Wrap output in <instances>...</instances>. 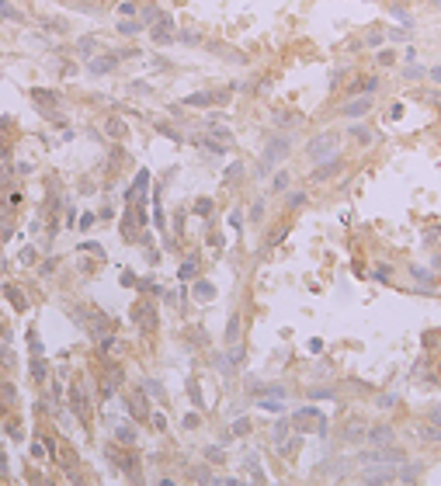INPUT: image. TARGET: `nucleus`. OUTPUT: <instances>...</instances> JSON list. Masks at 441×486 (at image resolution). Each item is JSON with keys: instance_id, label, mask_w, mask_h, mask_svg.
Listing matches in <instances>:
<instances>
[{"instance_id": "nucleus-48", "label": "nucleus", "mask_w": 441, "mask_h": 486, "mask_svg": "<svg viewBox=\"0 0 441 486\" xmlns=\"http://www.w3.org/2000/svg\"><path fill=\"white\" fill-rule=\"evenodd\" d=\"M132 90H136V94H149V90H153V87H149L146 80H136V83H132Z\"/></svg>"}, {"instance_id": "nucleus-39", "label": "nucleus", "mask_w": 441, "mask_h": 486, "mask_svg": "<svg viewBox=\"0 0 441 486\" xmlns=\"http://www.w3.org/2000/svg\"><path fill=\"white\" fill-rule=\"evenodd\" d=\"M177 42H184V45H198L202 38H198L195 31H181V35H177Z\"/></svg>"}, {"instance_id": "nucleus-34", "label": "nucleus", "mask_w": 441, "mask_h": 486, "mask_svg": "<svg viewBox=\"0 0 441 486\" xmlns=\"http://www.w3.org/2000/svg\"><path fill=\"white\" fill-rule=\"evenodd\" d=\"M136 10H139V3H132V0H125V3H118V14H122V17H132Z\"/></svg>"}, {"instance_id": "nucleus-28", "label": "nucleus", "mask_w": 441, "mask_h": 486, "mask_svg": "<svg viewBox=\"0 0 441 486\" xmlns=\"http://www.w3.org/2000/svg\"><path fill=\"white\" fill-rule=\"evenodd\" d=\"M156 132L167 136V139H174V142H181V132H177L174 125H167V122H156Z\"/></svg>"}, {"instance_id": "nucleus-26", "label": "nucleus", "mask_w": 441, "mask_h": 486, "mask_svg": "<svg viewBox=\"0 0 441 486\" xmlns=\"http://www.w3.org/2000/svg\"><path fill=\"white\" fill-rule=\"evenodd\" d=\"M386 38H389V42H410V28H389Z\"/></svg>"}, {"instance_id": "nucleus-22", "label": "nucleus", "mask_w": 441, "mask_h": 486, "mask_svg": "<svg viewBox=\"0 0 441 486\" xmlns=\"http://www.w3.org/2000/svg\"><path fill=\"white\" fill-rule=\"evenodd\" d=\"M375 63H379V66H396L400 56H396V49H379V52H375Z\"/></svg>"}, {"instance_id": "nucleus-2", "label": "nucleus", "mask_w": 441, "mask_h": 486, "mask_svg": "<svg viewBox=\"0 0 441 486\" xmlns=\"http://www.w3.org/2000/svg\"><path fill=\"white\" fill-rule=\"evenodd\" d=\"M289 149H292V139H289V136H275V139H271V142L264 146V153H261V163H257L261 174H257V177H264L275 163H282V160L289 156Z\"/></svg>"}, {"instance_id": "nucleus-14", "label": "nucleus", "mask_w": 441, "mask_h": 486, "mask_svg": "<svg viewBox=\"0 0 441 486\" xmlns=\"http://www.w3.org/2000/svg\"><path fill=\"white\" fill-rule=\"evenodd\" d=\"M400 76H403V80H410V83H417V80H428V66H424V63H417V59H414V63H403Z\"/></svg>"}, {"instance_id": "nucleus-4", "label": "nucleus", "mask_w": 441, "mask_h": 486, "mask_svg": "<svg viewBox=\"0 0 441 486\" xmlns=\"http://www.w3.org/2000/svg\"><path fill=\"white\" fill-rule=\"evenodd\" d=\"M149 42L153 45H174L177 42V28H174V17L167 10H160V17L149 24Z\"/></svg>"}, {"instance_id": "nucleus-18", "label": "nucleus", "mask_w": 441, "mask_h": 486, "mask_svg": "<svg viewBox=\"0 0 441 486\" xmlns=\"http://www.w3.org/2000/svg\"><path fill=\"white\" fill-rule=\"evenodd\" d=\"M104 129H108V136H111V139H125V136H129V125H125L122 118H108Z\"/></svg>"}, {"instance_id": "nucleus-6", "label": "nucleus", "mask_w": 441, "mask_h": 486, "mask_svg": "<svg viewBox=\"0 0 441 486\" xmlns=\"http://www.w3.org/2000/svg\"><path fill=\"white\" fill-rule=\"evenodd\" d=\"M337 170H344V160H341V156H330V160H323V163H316V167H313L309 181H313V184H323V181H330Z\"/></svg>"}, {"instance_id": "nucleus-11", "label": "nucleus", "mask_w": 441, "mask_h": 486, "mask_svg": "<svg viewBox=\"0 0 441 486\" xmlns=\"http://www.w3.org/2000/svg\"><path fill=\"white\" fill-rule=\"evenodd\" d=\"M410 97H414V101H421V104H431V108H441V87H431V90H424V87H417V90H410Z\"/></svg>"}, {"instance_id": "nucleus-35", "label": "nucleus", "mask_w": 441, "mask_h": 486, "mask_svg": "<svg viewBox=\"0 0 441 486\" xmlns=\"http://www.w3.org/2000/svg\"><path fill=\"white\" fill-rule=\"evenodd\" d=\"M386 118H389V122H400V118H403V104H400V101H396V104H389Z\"/></svg>"}, {"instance_id": "nucleus-23", "label": "nucleus", "mask_w": 441, "mask_h": 486, "mask_svg": "<svg viewBox=\"0 0 441 486\" xmlns=\"http://www.w3.org/2000/svg\"><path fill=\"white\" fill-rule=\"evenodd\" d=\"M146 24L143 21H136V17H129V21H118V35H136V31H143Z\"/></svg>"}, {"instance_id": "nucleus-41", "label": "nucleus", "mask_w": 441, "mask_h": 486, "mask_svg": "<svg viewBox=\"0 0 441 486\" xmlns=\"http://www.w3.org/2000/svg\"><path fill=\"white\" fill-rule=\"evenodd\" d=\"M205 459H209V462H222L226 455H222V448H216V445H212V448H205Z\"/></svg>"}, {"instance_id": "nucleus-13", "label": "nucleus", "mask_w": 441, "mask_h": 486, "mask_svg": "<svg viewBox=\"0 0 441 486\" xmlns=\"http://www.w3.org/2000/svg\"><path fill=\"white\" fill-rule=\"evenodd\" d=\"M348 136L355 139L358 146H372V142H375V132H372L368 125H362V122H355V125H348Z\"/></svg>"}, {"instance_id": "nucleus-3", "label": "nucleus", "mask_w": 441, "mask_h": 486, "mask_svg": "<svg viewBox=\"0 0 441 486\" xmlns=\"http://www.w3.org/2000/svg\"><path fill=\"white\" fill-rule=\"evenodd\" d=\"M337 146H341V136H337V132H323V136L309 139V146H306V156H309L313 163H323V160L337 156Z\"/></svg>"}, {"instance_id": "nucleus-19", "label": "nucleus", "mask_w": 441, "mask_h": 486, "mask_svg": "<svg viewBox=\"0 0 441 486\" xmlns=\"http://www.w3.org/2000/svg\"><path fill=\"white\" fill-rule=\"evenodd\" d=\"M195 299H198V302H212V299H216V288H212L209 281L198 278V281H195Z\"/></svg>"}, {"instance_id": "nucleus-42", "label": "nucleus", "mask_w": 441, "mask_h": 486, "mask_svg": "<svg viewBox=\"0 0 441 486\" xmlns=\"http://www.w3.org/2000/svg\"><path fill=\"white\" fill-rule=\"evenodd\" d=\"M247 431H250V420H247V417H240V420L233 424V434H247Z\"/></svg>"}, {"instance_id": "nucleus-45", "label": "nucleus", "mask_w": 441, "mask_h": 486, "mask_svg": "<svg viewBox=\"0 0 441 486\" xmlns=\"http://www.w3.org/2000/svg\"><path fill=\"white\" fill-rule=\"evenodd\" d=\"M261 215H264V202H254V205H250V219H254V222H257V219H261Z\"/></svg>"}, {"instance_id": "nucleus-16", "label": "nucleus", "mask_w": 441, "mask_h": 486, "mask_svg": "<svg viewBox=\"0 0 441 486\" xmlns=\"http://www.w3.org/2000/svg\"><path fill=\"white\" fill-rule=\"evenodd\" d=\"M389 14H393V17H396L403 28H414V14H410L403 3H396V0H393V3H389Z\"/></svg>"}, {"instance_id": "nucleus-12", "label": "nucleus", "mask_w": 441, "mask_h": 486, "mask_svg": "<svg viewBox=\"0 0 441 486\" xmlns=\"http://www.w3.org/2000/svg\"><path fill=\"white\" fill-rule=\"evenodd\" d=\"M414 431H417V438H421V441H428V445H441V427H438V424H431V420H428V424H417Z\"/></svg>"}, {"instance_id": "nucleus-47", "label": "nucleus", "mask_w": 441, "mask_h": 486, "mask_svg": "<svg viewBox=\"0 0 441 486\" xmlns=\"http://www.w3.org/2000/svg\"><path fill=\"white\" fill-rule=\"evenodd\" d=\"M94 49H97L94 38H80V52H94Z\"/></svg>"}, {"instance_id": "nucleus-27", "label": "nucleus", "mask_w": 441, "mask_h": 486, "mask_svg": "<svg viewBox=\"0 0 441 486\" xmlns=\"http://www.w3.org/2000/svg\"><path fill=\"white\" fill-rule=\"evenodd\" d=\"M240 174H243V163H229L222 181H226V184H236V181H240Z\"/></svg>"}, {"instance_id": "nucleus-49", "label": "nucleus", "mask_w": 441, "mask_h": 486, "mask_svg": "<svg viewBox=\"0 0 441 486\" xmlns=\"http://www.w3.org/2000/svg\"><path fill=\"white\" fill-rule=\"evenodd\" d=\"M428 420H431V424H438V427H441V407H435V410L428 414Z\"/></svg>"}, {"instance_id": "nucleus-30", "label": "nucleus", "mask_w": 441, "mask_h": 486, "mask_svg": "<svg viewBox=\"0 0 441 486\" xmlns=\"http://www.w3.org/2000/svg\"><path fill=\"white\" fill-rule=\"evenodd\" d=\"M396 403H400V396H393V393H386V396H379V400H375V407H379V410H393Z\"/></svg>"}, {"instance_id": "nucleus-40", "label": "nucleus", "mask_w": 441, "mask_h": 486, "mask_svg": "<svg viewBox=\"0 0 441 486\" xmlns=\"http://www.w3.org/2000/svg\"><path fill=\"white\" fill-rule=\"evenodd\" d=\"M188 393H191V403H195V407H202V393H198V382H195V379L188 382Z\"/></svg>"}, {"instance_id": "nucleus-21", "label": "nucleus", "mask_w": 441, "mask_h": 486, "mask_svg": "<svg viewBox=\"0 0 441 486\" xmlns=\"http://www.w3.org/2000/svg\"><path fill=\"white\" fill-rule=\"evenodd\" d=\"M70 403H73V410H76V414H80L83 420H87V400H83L80 386H73V389H70Z\"/></svg>"}, {"instance_id": "nucleus-33", "label": "nucleus", "mask_w": 441, "mask_h": 486, "mask_svg": "<svg viewBox=\"0 0 441 486\" xmlns=\"http://www.w3.org/2000/svg\"><path fill=\"white\" fill-rule=\"evenodd\" d=\"M195 212L209 219V215H212V198H198V202H195Z\"/></svg>"}, {"instance_id": "nucleus-9", "label": "nucleus", "mask_w": 441, "mask_h": 486, "mask_svg": "<svg viewBox=\"0 0 441 486\" xmlns=\"http://www.w3.org/2000/svg\"><path fill=\"white\" fill-rule=\"evenodd\" d=\"M365 438L372 441V445H393L396 431H393V424H379V427H368Z\"/></svg>"}, {"instance_id": "nucleus-1", "label": "nucleus", "mask_w": 441, "mask_h": 486, "mask_svg": "<svg viewBox=\"0 0 441 486\" xmlns=\"http://www.w3.org/2000/svg\"><path fill=\"white\" fill-rule=\"evenodd\" d=\"M358 462H365V466H403L407 462V452L396 448V445H375L372 452H362L358 455Z\"/></svg>"}, {"instance_id": "nucleus-32", "label": "nucleus", "mask_w": 441, "mask_h": 486, "mask_svg": "<svg viewBox=\"0 0 441 486\" xmlns=\"http://www.w3.org/2000/svg\"><path fill=\"white\" fill-rule=\"evenodd\" d=\"M382 42H386V35H382V31H372V35H365V45H368V49H382Z\"/></svg>"}, {"instance_id": "nucleus-25", "label": "nucleus", "mask_w": 441, "mask_h": 486, "mask_svg": "<svg viewBox=\"0 0 441 486\" xmlns=\"http://www.w3.org/2000/svg\"><path fill=\"white\" fill-rule=\"evenodd\" d=\"M410 275L417 278V281H428V288H431V285H435V275H431V271H428V268H421V264H410Z\"/></svg>"}, {"instance_id": "nucleus-20", "label": "nucleus", "mask_w": 441, "mask_h": 486, "mask_svg": "<svg viewBox=\"0 0 441 486\" xmlns=\"http://www.w3.org/2000/svg\"><path fill=\"white\" fill-rule=\"evenodd\" d=\"M229 344H240V316H236V313H233L229 323H226V347Z\"/></svg>"}, {"instance_id": "nucleus-37", "label": "nucleus", "mask_w": 441, "mask_h": 486, "mask_svg": "<svg viewBox=\"0 0 441 486\" xmlns=\"http://www.w3.org/2000/svg\"><path fill=\"white\" fill-rule=\"evenodd\" d=\"M306 205V191H292L289 195V208H302Z\"/></svg>"}, {"instance_id": "nucleus-10", "label": "nucleus", "mask_w": 441, "mask_h": 486, "mask_svg": "<svg viewBox=\"0 0 441 486\" xmlns=\"http://www.w3.org/2000/svg\"><path fill=\"white\" fill-rule=\"evenodd\" d=\"M87 69L94 73V76H104V73H111V69H118V56H94Z\"/></svg>"}, {"instance_id": "nucleus-38", "label": "nucleus", "mask_w": 441, "mask_h": 486, "mask_svg": "<svg viewBox=\"0 0 441 486\" xmlns=\"http://www.w3.org/2000/svg\"><path fill=\"white\" fill-rule=\"evenodd\" d=\"M428 80H431L435 87H441V63H435V66H428Z\"/></svg>"}, {"instance_id": "nucleus-31", "label": "nucleus", "mask_w": 441, "mask_h": 486, "mask_svg": "<svg viewBox=\"0 0 441 486\" xmlns=\"http://www.w3.org/2000/svg\"><path fill=\"white\" fill-rule=\"evenodd\" d=\"M115 438L125 441V445H132V441H136V431H132V427H115Z\"/></svg>"}, {"instance_id": "nucleus-51", "label": "nucleus", "mask_w": 441, "mask_h": 486, "mask_svg": "<svg viewBox=\"0 0 441 486\" xmlns=\"http://www.w3.org/2000/svg\"><path fill=\"white\" fill-rule=\"evenodd\" d=\"M428 3H431V10H438V14H441V0H428Z\"/></svg>"}, {"instance_id": "nucleus-8", "label": "nucleus", "mask_w": 441, "mask_h": 486, "mask_svg": "<svg viewBox=\"0 0 441 486\" xmlns=\"http://www.w3.org/2000/svg\"><path fill=\"white\" fill-rule=\"evenodd\" d=\"M379 87H382V76H379V73H368V76H358V80L348 87V94H351V97H355V94H375Z\"/></svg>"}, {"instance_id": "nucleus-5", "label": "nucleus", "mask_w": 441, "mask_h": 486, "mask_svg": "<svg viewBox=\"0 0 441 486\" xmlns=\"http://www.w3.org/2000/svg\"><path fill=\"white\" fill-rule=\"evenodd\" d=\"M372 108H375V97L372 94H355L341 108V118H365V115H372Z\"/></svg>"}, {"instance_id": "nucleus-24", "label": "nucleus", "mask_w": 441, "mask_h": 486, "mask_svg": "<svg viewBox=\"0 0 441 486\" xmlns=\"http://www.w3.org/2000/svg\"><path fill=\"white\" fill-rule=\"evenodd\" d=\"M195 275H198V261L191 257V261H184V264H181V271H177V278H181V281H191Z\"/></svg>"}, {"instance_id": "nucleus-43", "label": "nucleus", "mask_w": 441, "mask_h": 486, "mask_svg": "<svg viewBox=\"0 0 441 486\" xmlns=\"http://www.w3.org/2000/svg\"><path fill=\"white\" fill-rule=\"evenodd\" d=\"M309 396H313V400H330L334 389H309Z\"/></svg>"}, {"instance_id": "nucleus-7", "label": "nucleus", "mask_w": 441, "mask_h": 486, "mask_svg": "<svg viewBox=\"0 0 441 486\" xmlns=\"http://www.w3.org/2000/svg\"><path fill=\"white\" fill-rule=\"evenodd\" d=\"M362 483L382 486V483H396V466H375V469H365Z\"/></svg>"}, {"instance_id": "nucleus-46", "label": "nucleus", "mask_w": 441, "mask_h": 486, "mask_svg": "<svg viewBox=\"0 0 441 486\" xmlns=\"http://www.w3.org/2000/svg\"><path fill=\"white\" fill-rule=\"evenodd\" d=\"M389 278H393V271H389L386 264H382V268H375V281H389Z\"/></svg>"}, {"instance_id": "nucleus-17", "label": "nucleus", "mask_w": 441, "mask_h": 486, "mask_svg": "<svg viewBox=\"0 0 441 486\" xmlns=\"http://www.w3.org/2000/svg\"><path fill=\"white\" fill-rule=\"evenodd\" d=\"M184 104H188V108H209V104H216V97H212V90H202V94L184 97Z\"/></svg>"}, {"instance_id": "nucleus-50", "label": "nucleus", "mask_w": 441, "mask_h": 486, "mask_svg": "<svg viewBox=\"0 0 441 486\" xmlns=\"http://www.w3.org/2000/svg\"><path fill=\"white\" fill-rule=\"evenodd\" d=\"M184 427H191V431H195V427H198V414H188V417H184Z\"/></svg>"}, {"instance_id": "nucleus-44", "label": "nucleus", "mask_w": 441, "mask_h": 486, "mask_svg": "<svg viewBox=\"0 0 441 486\" xmlns=\"http://www.w3.org/2000/svg\"><path fill=\"white\" fill-rule=\"evenodd\" d=\"M153 431H167V417L163 414H153Z\"/></svg>"}, {"instance_id": "nucleus-36", "label": "nucleus", "mask_w": 441, "mask_h": 486, "mask_svg": "<svg viewBox=\"0 0 441 486\" xmlns=\"http://www.w3.org/2000/svg\"><path fill=\"white\" fill-rule=\"evenodd\" d=\"M289 181H292V177H289V170H278V177H275V191H285V188H289Z\"/></svg>"}, {"instance_id": "nucleus-15", "label": "nucleus", "mask_w": 441, "mask_h": 486, "mask_svg": "<svg viewBox=\"0 0 441 486\" xmlns=\"http://www.w3.org/2000/svg\"><path fill=\"white\" fill-rule=\"evenodd\" d=\"M209 136H212V139H219L222 146H233V132H229L226 125H219V122H216V115L209 118Z\"/></svg>"}, {"instance_id": "nucleus-29", "label": "nucleus", "mask_w": 441, "mask_h": 486, "mask_svg": "<svg viewBox=\"0 0 441 486\" xmlns=\"http://www.w3.org/2000/svg\"><path fill=\"white\" fill-rule=\"evenodd\" d=\"M295 420H320V414H316L313 407H306V410H299V414H295ZM299 427H302V431H309V424H299Z\"/></svg>"}]
</instances>
